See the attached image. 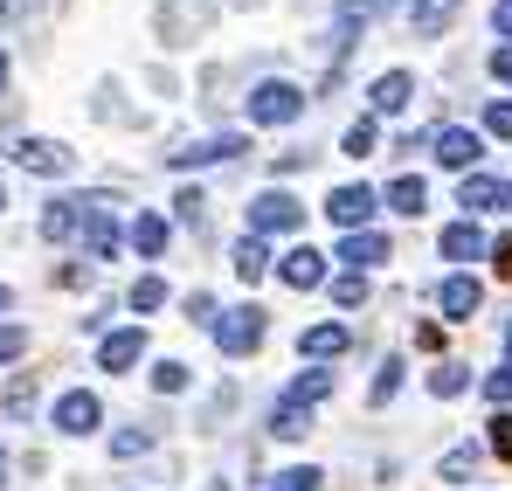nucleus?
Returning a JSON list of instances; mask_svg holds the SVG:
<instances>
[{
	"label": "nucleus",
	"instance_id": "nucleus-25",
	"mask_svg": "<svg viewBox=\"0 0 512 491\" xmlns=\"http://www.w3.org/2000/svg\"><path fill=\"white\" fill-rule=\"evenodd\" d=\"M270 429H277L284 443H298V436L312 429V409H291V402H277V415H270Z\"/></svg>",
	"mask_w": 512,
	"mask_h": 491
},
{
	"label": "nucleus",
	"instance_id": "nucleus-23",
	"mask_svg": "<svg viewBox=\"0 0 512 491\" xmlns=\"http://www.w3.org/2000/svg\"><path fill=\"white\" fill-rule=\"evenodd\" d=\"M464 388H471L464 360H443V367H429V395H436V402H450V395H464Z\"/></svg>",
	"mask_w": 512,
	"mask_h": 491
},
{
	"label": "nucleus",
	"instance_id": "nucleus-27",
	"mask_svg": "<svg viewBox=\"0 0 512 491\" xmlns=\"http://www.w3.org/2000/svg\"><path fill=\"white\" fill-rule=\"evenodd\" d=\"M139 450H153V429H146V422H132V429L111 436V457H139Z\"/></svg>",
	"mask_w": 512,
	"mask_h": 491
},
{
	"label": "nucleus",
	"instance_id": "nucleus-42",
	"mask_svg": "<svg viewBox=\"0 0 512 491\" xmlns=\"http://www.w3.org/2000/svg\"><path fill=\"white\" fill-rule=\"evenodd\" d=\"M492 77L512 83V42H506V49H492Z\"/></svg>",
	"mask_w": 512,
	"mask_h": 491
},
{
	"label": "nucleus",
	"instance_id": "nucleus-37",
	"mask_svg": "<svg viewBox=\"0 0 512 491\" xmlns=\"http://www.w3.org/2000/svg\"><path fill=\"white\" fill-rule=\"evenodd\" d=\"M187 319H194V326H215L222 312H215V298H208V291H194V298H187Z\"/></svg>",
	"mask_w": 512,
	"mask_h": 491
},
{
	"label": "nucleus",
	"instance_id": "nucleus-38",
	"mask_svg": "<svg viewBox=\"0 0 512 491\" xmlns=\"http://www.w3.org/2000/svg\"><path fill=\"white\" fill-rule=\"evenodd\" d=\"M492 450L512 464V415H492Z\"/></svg>",
	"mask_w": 512,
	"mask_h": 491
},
{
	"label": "nucleus",
	"instance_id": "nucleus-26",
	"mask_svg": "<svg viewBox=\"0 0 512 491\" xmlns=\"http://www.w3.org/2000/svg\"><path fill=\"white\" fill-rule=\"evenodd\" d=\"M319 485H326V478H319L312 464H291V471H277V478H270L263 491H319Z\"/></svg>",
	"mask_w": 512,
	"mask_h": 491
},
{
	"label": "nucleus",
	"instance_id": "nucleus-24",
	"mask_svg": "<svg viewBox=\"0 0 512 491\" xmlns=\"http://www.w3.org/2000/svg\"><path fill=\"white\" fill-rule=\"evenodd\" d=\"M298 346H305L312 360H340V353H346V326H312Z\"/></svg>",
	"mask_w": 512,
	"mask_h": 491
},
{
	"label": "nucleus",
	"instance_id": "nucleus-44",
	"mask_svg": "<svg viewBox=\"0 0 512 491\" xmlns=\"http://www.w3.org/2000/svg\"><path fill=\"white\" fill-rule=\"evenodd\" d=\"M35 0H0V21H14V14H28Z\"/></svg>",
	"mask_w": 512,
	"mask_h": 491
},
{
	"label": "nucleus",
	"instance_id": "nucleus-10",
	"mask_svg": "<svg viewBox=\"0 0 512 491\" xmlns=\"http://www.w3.org/2000/svg\"><path fill=\"white\" fill-rule=\"evenodd\" d=\"M333 256H340L346 270H353V277H360V270H374V263H388V256H395V249H388V236H374V229H353V236H346V243L333 249Z\"/></svg>",
	"mask_w": 512,
	"mask_h": 491
},
{
	"label": "nucleus",
	"instance_id": "nucleus-21",
	"mask_svg": "<svg viewBox=\"0 0 512 491\" xmlns=\"http://www.w3.org/2000/svg\"><path fill=\"white\" fill-rule=\"evenodd\" d=\"M388 208H395V215H423V208H429V187L416 180V173H402V180L388 187Z\"/></svg>",
	"mask_w": 512,
	"mask_h": 491
},
{
	"label": "nucleus",
	"instance_id": "nucleus-4",
	"mask_svg": "<svg viewBox=\"0 0 512 491\" xmlns=\"http://www.w3.org/2000/svg\"><path fill=\"white\" fill-rule=\"evenodd\" d=\"M243 146H250V139H243V132H215V139H194V146H173V153H167V166H180V173H187V166L243 160Z\"/></svg>",
	"mask_w": 512,
	"mask_h": 491
},
{
	"label": "nucleus",
	"instance_id": "nucleus-6",
	"mask_svg": "<svg viewBox=\"0 0 512 491\" xmlns=\"http://www.w3.org/2000/svg\"><path fill=\"white\" fill-rule=\"evenodd\" d=\"M298 222H305V208L291 201V194H263L250 208V229L256 236H298Z\"/></svg>",
	"mask_w": 512,
	"mask_h": 491
},
{
	"label": "nucleus",
	"instance_id": "nucleus-34",
	"mask_svg": "<svg viewBox=\"0 0 512 491\" xmlns=\"http://www.w3.org/2000/svg\"><path fill=\"white\" fill-rule=\"evenodd\" d=\"M153 388H160V395H180V388H187V367H180V360H160V367H153Z\"/></svg>",
	"mask_w": 512,
	"mask_h": 491
},
{
	"label": "nucleus",
	"instance_id": "nucleus-11",
	"mask_svg": "<svg viewBox=\"0 0 512 491\" xmlns=\"http://www.w3.org/2000/svg\"><path fill=\"white\" fill-rule=\"evenodd\" d=\"M471 215H492V208H512V180H492V173H464V194H457Z\"/></svg>",
	"mask_w": 512,
	"mask_h": 491
},
{
	"label": "nucleus",
	"instance_id": "nucleus-17",
	"mask_svg": "<svg viewBox=\"0 0 512 491\" xmlns=\"http://www.w3.org/2000/svg\"><path fill=\"white\" fill-rule=\"evenodd\" d=\"M436 249H443L450 263H471V256H485L492 243L478 236V222H450V229H443V243H436Z\"/></svg>",
	"mask_w": 512,
	"mask_h": 491
},
{
	"label": "nucleus",
	"instance_id": "nucleus-47",
	"mask_svg": "<svg viewBox=\"0 0 512 491\" xmlns=\"http://www.w3.org/2000/svg\"><path fill=\"white\" fill-rule=\"evenodd\" d=\"M506 360H512V326H506Z\"/></svg>",
	"mask_w": 512,
	"mask_h": 491
},
{
	"label": "nucleus",
	"instance_id": "nucleus-36",
	"mask_svg": "<svg viewBox=\"0 0 512 491\" xmlns=\"http://www.w3.org/2000/svg\"><path fill=\"white\" fill-rule=\"evenodd\" d=\"M21 353H28V332H21V326H0V367H7V360H21Z\"/></svg>",
	"mask_w": 512,
	"mask_h": 491
},
{
	"label": "nucleus",
	"instance_id": "nucleus-31",
	"mask_svg": "<svg viewBox=\"0 0 512 491\" xmlns=\"http://www.w3.org/2000/svg\"><path fill=\"white\" fill-rule=\"evenodd\" d=\"M471 471H478V450H471V443H457V450L443 457V478L457 485V478H471Z\"/></svg>",
	"mask_w": 512,
	"mask_h": 491
},
{
	"label": "nucleus",
	"instance_id": "nucleus-29",
	"mask_svg": "<svg viewBox=\"0 0 512 491\" xmlns=\"http://www.w3.org/2000/svg\"><path fill=\"white\" fill-rule=\"evenodd\" d=\"M333 305H346V312H353V305H367V284H360L353 270H340V277H333Z\"/></svg>",
	"mask_w": 512,
	"mask_h": 491
},
{
	"label": "nucleus",
	"instance_id": "nucleus-41",
	"mask_svg": "<svg viewBox=\"0 0 512 491\" xmlns=\"http://www.w3.org/2000/svg\"><path fill=\"white\" fill-rule=\"evenodd\" d=\"M485 256H492V263H499V277H512V236H499V243L485 249Z\"/></svg>",
	"mask_w": 512,
	"mask_h": 491
},
{
	"label": "nucleus",
	"instance_id": "nucleus-2",
	"mask_svg": "<svg viewBox=\"0 0 512 491\" xmlns=\"http://www.w3.org/2000/svg\"><path fill=\"white\" fill-rule=\"evenodd\" d=\"M208 332H215V346H222L229 360H243V353L263 346V312H256V305H236V312H222Z\"/></svg>",
	"mask_w": 512,
	"mask_h": 491
},
{
	"label": "nucleus",
	"instance_id": "nucleus-40",
	"mask_svg": "<svg viewBox=\"0 0 512 491\" xmlns=\"http://www.w3.org/2000/svg\"><path fill=\"white\" fill-rule=\"evenodd\" d=\"M201 215H208V194L187 187V194H180V222H201Z\"/></svg>",
	"mask_w": 512,
	"mask_h": 491
},
{
	"label": "nucleus",
	"instance_id": "nucleus-43",
	"mask_svg": "<svg viewBox=\"0 0 512 491\" xmlns=\"http://www.w3.org/2000/svg\"><path fill=\"white\" fill-rule=\"evenodd\" d=\"M492 28H499V35L512 42V0H499V7H492Z\"/></svg>",
	"mask_w": 512,
	"mask_h": 491
},
{
	"label": "nucleus",
	"instance_id": "nucleus-1",
	"mask_svg": "<svg viewBox=\"0 0 512 491\" xmlns=\"http://www.w3.org/2000/svg\"><path fill=\"white\" fill-rule=\"evenodd\" d=\"M77 201H84V215H77V243H84L90 256H118L125 229H118V215L104 208V194H77Z\"/></svg>",
	"mask_w": 512,
	"mask_h": 491
},
{
	"label": "nucleus",
	"instance_id": "nucleus-14",
	"mask_svg": "<svg viewBox=\"0 0 512 491\" xmlns=\"http://www.w3.org/2000/svg\"><path fill=\"white\" fill-rule=\"evenodd\" d=\"M77 215H84L77 194H70V201H49V208H42V236H49V243H77Z\"/></svg>",
	"mask_w": 512,
	"mask_h": 491
},
{
	"label": "nucleus",
	"instance_id": "nucleus-33",
	"mask_svg": "<svg viewBox=\"0 0 512 491\" xmlns=\"http://www.w3.org/2000/svg\"><path fill=\"white\" fill-rule=\"evenodd\" d=\"M35 395H42V388H35V374H21V381L7 388V415H28V409H35Z\"/></svg>",
	"mask_w": 512,
	"mask_h": 491
},
{
	"label": "nucleus",
	"instance_id": "nucleus-28",
	"mask_svg": "<svg viewBox=\"0 0 512 491\" xmlns=\"http://www.w3.org/2000/svg\"><path fill=\"white\" fill-rule=\"evenodd\" d=\"M160 305H167V284L160 277H139L132 284V312H160Z\"/></svg>",
	"mask_w": 512,
	"mask_h": 491
},
{
	"label": "nucleus",
	"instance_id": "nucleus-12",
	"mask_svg": "<svg viewBox=\"0 0 512 491\" xmlns=\"http://www.w3.org/2000/svg\"><path fill=\"white\" fill-rule=\"evenodd\" d=\"M97 422H104V409H97V395H84V388H70V395L56 402V429H63V436H90Z\"/></svg>",
	"mask_w": 512,
	"mask_h": 491
},
{
	"label": "nucleus",
	"instance_id": "nucleus-9",
	"mask_svg": "<svg viewBox=\"0 0 512 491\" xmlns=\"http://www.w3.org/2000/svg\"><path fill=\"white\" fill-rule=\"evenodd\" d=\"M139 360H146V332H104V346H97V367H104V374H125V367H139Z\"/></svg>",
	"mask_w": 512,
	"mask_h": 491
},
{
	"label": "nucleus",
	"instance_id": "nucleus-45",
	"mask_svg": "<svg viewBox=\"0 0 512 491\" xmlns=\"http://www.w3.org/2000/svg\"><path fill=\"white\" fill-rule=\"evenodd\" d=\"M0 312H14V291H0Z\"/></svg>",
	"mask_w": 512,
	"mask_h": 491
},
{
	"label": "nucleus",
	"instance_id": "nucleus-30",
	"mask_svg": "<svg viewBox=\"0 0 512 491\" xmlns=\"http://www.w3.org/2000/svg\"><path fill=\"white\" fill-rule=\"evenodd\" d=\"M395 388H402V367H395V360H388V367H381V374H374V388H367V402H374V409H381V402H395Z\"/></svg>",
	"mask_w": 512,
	"mask_h": 491
},
{
	"label": "nucleus",
	"instance_id": "nucleus-32",
	"mask_svg": "<svg viewBox=\"0 0 512 491\" xmlns=\"http://www.w3.org/2000/svg\"><path fill=\"white\" fill-rule=\"evenodd\" d=\"M374 139H381V132H374V118H360V125L346 132V146H340V153H353V160H367V153H374Z\"/></svg>",
	"mask_w": 512,
	"mask_h": 491
},
{
	"label": "nucleus",
	"instance_id": "nucleus-39",
	"mask_svg": "<svg viewBox=\"0 0 512 491\" xmlns=\"http://www.w3.org/2000/svg\"><path fill=\"white\" fill-rule=\"evenodd\" d=\"M485 132H499V139H512V104H492V111H485Z\"/></svg>",
	"mask_w": 512,
	"mask_h": 491
},
{
	"label": "nucleus",
	"instance_id": "nucleus-5",
	"mask_svg": "<svg viewBox=\"0 0 512 491\" xmlns=\"http://www.w3.org/2000/svg\"><path fill=\"white\" fill-rule=\"evenodd\" d=\"M7 160L21 166V173L56 180V173H70V146H49V139H14V146H7Z\"/></svg>",
	"mask_w": 512,
	"mask_h": 491
},
{
	"label": "nucleus",
	"instance_id": "nucleus-13",
	"mask_svg": "<svg viewBox=\"0 0 512 491\" xmlns=\"http://www.w3.org/2000/svg\"><path fill=\"white\" fill-rule=\"evenodd\" d=\"M429 153H436L443 166H478V153H485V146H478V132H464V125H443V132L429 139Z\"/></svg>",
	"mask_w": 512,
	"mask_h": 491
},
{
	"label": "nucleus",
	"instance_id": "nucleus-22",
	"mask_svg": "<svg viewBox=\"0 0 512 491\" xmlns=\"http://www.w3.org/2000/svg\"><path fill=\"white\" fill-rule=\"evenodd\" d=\"M457 7H464V0H416V35H443V28L457 21Z\"/></svg>",
	"mask_w": 512,
	"mask_h": 491
},
{
	"label": "nucleus",
	"instance_id": "nucleus-18",
	"mask_svg": "<svg viewBox=\"0 0 512 491\" xmlns=\"http://www.w3.org/2000/svg\"><path fill=\"white\" fill-rule=\"evenodd\" d=\"M409 90H416V77H409V70H388V77H374V90H367V97H374V111H402V104H409Z\"/></svg>",
	"mask_w": 512,
	"mask_h": 491
},
{
	"label": "nucleus",
	"instance_id": "nucleus-20",
	"mask_svg": "<svg viewBox=\"0 0 512 491\" xmlns=\"http://www.w3.org/2000/svg\"><path fill=\"white\" fill-rule=\"evenodd\" d=\"M167 215H139V222H132V249H139V256H167Z\"/></svg>",
	"mask_w": 512,
	"mask_h": 491
},
{
	"label": "nucleus",
	"instance_id": "nucleus-35",
	"mask_svg": "<svg viewBox=\"0 0 512 491\" xmlns=\"http://www.w3.org/2000/svg\"><path fill=\"white\" fill-rule=\"evenodd\" d=\"M485 402H492V409L512 402V367H492V374H485Z\"/></svg>",
	"mask_w": 512,
	"mask_h": 491
},
{
	"label": "nucleus",
	"instance_id": "nucleus-15",
	"mask_svg": "<svg viewBox=\"0 0 512 491\" xmlns=\"http://www.w3.org/2000/svg\"><path fill=\"white\" fill-rule=\"evenodd\" d=\"M284 284H291V291L326 284V256H319V249H291V256H284Z\"/></svg>",
	"mask_w": 512,
	"mask_h": 491
},
{
	"label": "nucleus",
	"instance_id": "nucleus-46",
	"mask_svg": "<svg viewBox=\"0 0 512 491\" xmlns=\"http://www.w3.org/2000/svg\"><path fill=\"white\" fill-rule=\"evenodd\" d=\"M0 90H7V56H0Z\"/></svg>",
	"mask_w": 512,
	"mask_h": 491
},
{
	"label": "nucleus",
	"instance_id": "nucleus-48",
	"mask_svg": "<svg viewBox=\"0 0 512 491\" xmlns=\"http://www.w3.org/2000/svg\"><path fill=\"white\" fill-rule=\"evenodd\" d=\"M0 478H7V450H0Z\"/></svg>",
	"mask_w": 512,
	"mask_h": 491
},
{
	"label": "nucleus",
	"instance_id": "nucleus-3",
	"mask_svg": "<svg viewBox=\"0 0 512 491\" xmlns=\"http://www.w3.org/2000/svg\"><path fill=\"white\" fill-rule=\"evenodd\" d=\"M298 111H305V90H298V83H256L250 90V118L256 125H291V118H298Z\"/></svg>",
	"mask_w": 512,
	"mask_h": 491
},
{
	"label": "nucleus",
	"instance_id": "nucleus-49",
	"mask_svg": "<svg viewBox=\"0 0 512 491\" xmlns=\"http://www.w3.org/2000/svg\"><path fill=\"white\" fill-rule=\"evenodd\" d=\"M0 208H7V194H0Z\"/></svg>",
	"mask_w": 512,
	"mask_h": 491
},
{
	"label": "nucleus",
	"instance_id": "nucleus-19",
	"mask_svg": "<svg viewBox=\"0 0 512 491\" xmlns=\"http://www.w3.org/2000/svg\"><path fill=\"white\" fill-rule=\"evenodd\" d=\"M229 256H236V277H243V284L270 277V249H263V236H243V243L229 249Z\"/></svg>",
	"mask_w": 512,
	"mask_h": 491
},
{
	"label": "nucleus",
	"instance_id": "nucleus-8",
	"mask_svg": "<svg viewBox=\"0 0 512 491\" xmlns=\"http://www.w3.org/2000/svg\"><path fill=\"white\" fill-rule=\"evenodd\" d=\"M436 305H443V319H478V305H485V284L478 277H443V291H436Z\"/></svg>",
	"mask_w": 512,
	"mask_h": 491
},
{
	"label": "nucleus",
	"instance_id": "nucleus-7",
	"mask_svg": "<svg viewBox=\"0 0 512 491\" xmlns=\"http://www.w3.org/2000/svg\"><path fill=\"white\" fill-rule=\"evenodd\" d=\"M374 208H381V201H374V187H360V180H353V187H333V201H326V215H333L340 229H367Z\"/></svg>",
	"mask_w": 512,
	"mask_h": 491
},
{
	"label": "nucleus",
	"instance_id": "nucleus-16",
	"mask_svg": "<svg viewBox=\"0 0 512 491\" xmlns=\"http://www.w3.org/2000/svg\"><path fill=\"white\" fill-rule=\"evenodd\" d=\"M326 395H333V367H305V374L284 388V402H291V409H312V402H326Z\"/></svg>",
	"mask_w": 512,
	"mask_h": 491
}]
</instances>
